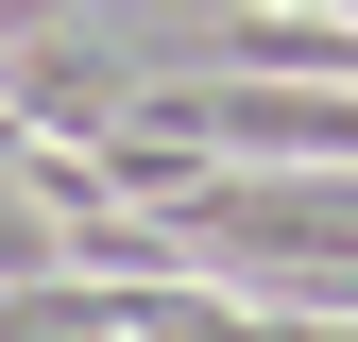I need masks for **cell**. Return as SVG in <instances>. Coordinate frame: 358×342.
<instances>
[{"label": "cell", "instance_id": "cell-1", "mask_svg": "<svg viewBox=\"0 0 358 342\" xmlns=\"http://www.w3.org/2000/svg\"><path fill=\"white\" fill-rule=\"evenodd\" d=\"M137 240H205V256H273L307 308H341V171H188L137 205Z\"/></svg>", "mask_w": 358, "mask_h": 342}, {"label": "cell", "instance_id": "cell-2", "mask_svg": "<svg viewBox=\"0 0 358 342\" xmlns=\"http://www.w3.org/2000/svg\"><path fill=\"white\" fill-rule=\"evenodd\" d=\"M137 137H171V154H205V171H341V86H256V69H171V86H137Z\"/></svg>", "mask_w": 358, "mask_h": 342}]
</instances>
